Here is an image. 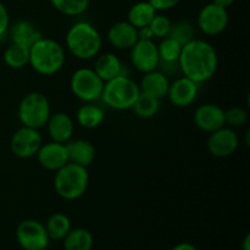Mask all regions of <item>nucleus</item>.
Masks as SVG:
<instances>
[{
  "mask_svg": "<svg viewBox=\"0 0 250 250\" xmlns=\"http://www.w3.org/2000/svg\"><path fill=\"white\" fill-rule=\"evenodd\" d=\"M65 48L78 60H93L102 53L103 37L92 23L77 21L66 32Z\"/></svg>",
  "mask_w": 250,
  "mask_h": 250,
  "instance_id": "nucleus-2",
  "label": "nucleus"
},
{
  "mask_svg": "<svg viewBox=\"0 0 250 250\" xmlns=\"http://www.w3.org/2000/svg\"><path fill=\"white\" fill-rule=\"evenodd\" d=\"M199 89L200 84L182 75L170 83L166 98L173 106L188 107L197 100Z\"/></svg>",
  "mask_w": 250,
  "mask_h": 250,
  "instance_id": "nucleus-13",
  "label": "nucleus"
},
{
  "mask_svg": "<svg viewBox=\"0 0 250 250\" xmlns=\"http://www.w3.org/2000/svg\"><path fill=\"white\" fill-rule=\"evenodd\" d=\"M37 160L39 165L46 171H58L68 161V154L66 144L58 143V142H48L43 143L37 153Z\"/></svg>",
  "mask_w": 250,
  "mask_h": 250,
  "instance_id": "nucleus-15",
  "label": "nucleus"
},
{
  "mask_svg": "<svg viewBox=\"0 0 250 250\" xmlns=\"http://www.w3.org/2000/svg\"><path fill=\"white\" fill-rule=\"evenodd\" d=\"M171 250H198L197 247L193 246L192 243H188V242H182V243L176 244Z\"/></svg>",
  "mask_w": 250,
  "mask_h": 250,
  "instance_id": "nucleus-35",
  "label": "nucleus"
},
{
  "mask_svg": "<svg viewBox=\"0 0 250 250\" xmlns=\"http://www.w3.org/2000/svg\"><path fill=\"white\" fill-rule=\"evenodd\" d=\"M234 1L236 0H211V2H214V4L219 5V6L221 7H225V9L229 10V7H231L232 5L234 4Z\"/></svg>",
  "mask_w": 250,
  "mask_h": 250,
  "instance_id": "nucleus-36",
  "label": "nucleus"
},
{
  "mask_svg": "<svg viewBox=\"0 0 250 250\" xmlns=\"http://www.w3.org/2000/svg\"><path fill=\"white\" fill-rule=\"evenodd\" d=\"M156 14H158V11L151 6L148 0L138 1L134 5H132L131 9L128 10L127 21L132 26L136 27L137 29H139L143 28V27H148Z\"/></svg>",
  "mask_w": 250,
  "mask_h": 250,
  "instance_id": "nucleus-23",
  "label": "nucleus"
},
{
  "mask_svg": "<svg viewBox=\"0 0 250 250\" xmlns=\"http://www.w3.org/2000/svg\"><path fill=\"white\" fill-rule=\"evenodd\" d=\"M168 37L177 41L178 43L185 45L188 42L195 38V27L193 26L192 22L187 21V20H180V21L172 22V27Z\"/></svg>",
  "mask_w": 250,
  "mask_h": 250,
  "instance_id": "nucleus-30",
  "label": "nucleus"
},
{
  "mask_svg": "<svg viewBox=\"0 0 250 250\" xmlns=\"http://www.w3.org/2000/svg\"><path fill=\"white\" fill-rule=\"evenodd\" d=\"M45 126L50 141L66 144L72 139L73 132H75V122L72 117L66 112L59 111L51 114Z\"/></svg>",
  "mask_w": 250,
  "mask_h": 250,
  "instance_id": "nucleus-17",
  "label": "nucleus"
},
{
  "mask_svg": "<svg viewBox=\"0 0 250 250\" xmlns=\"http://www.w3.org/2000/svg\"><path fill=\"white\" fill-rule=\"evenodd\" d=\"M139 94L138 83L128 75H120L104 83L100 100L110 109L126 111L133 107Z\"/></svg>",
  "mask_w": 250,
  "mask_h": 250,
  "instance_id": "nucleus-5",
  "label": "nucleus"
},
{
  "mask_svg": "<svg viewBox=\"0 0 250 250\" xmlns=\"http://www.w3.org/2000/svg\"><path fill=\"white\" fill-rule=\"evenodd\" d=\"M10 27V15L7 7L0 1V38L7 34Z\"/></svg>",
  "mask_w": 250,
  "mask_h": 250,
  "instance_id": "nucleus-34",
  "label": "nucleus"
},
{
  "mask_svg": "<svg viewBox=\"0 0 250 250\" xmlns=\"http://www.w3.org/2000/svg\"><path fill=\"white\" fill-rule=\"evenodd\" d=\"M178 65L183 76L202 85L216 73L219 55L211 43L194 38L182 46Z\"/></svg>",
  "mask_w": 250,
  "mask_h": 250,
  "instance_id": "nucleus-1",
  "label": "nucleus"
},
{
  "mask_svg": "<svg viewBox=\"0 0 250 250\" xmlns=\"http://www.w3.org/2000/svg\"><path fill=\"white\" fill-rule=\"evenodd\" d=\"M65 62V48L55 39L43 36L29 48L28 65L38 75H56L62 70Z\"/></svg>",
  "mask_w": 250,
  "mask_h": 250,
  "instance_id": "nucleus-3",
  "label": "nucleus"
},
{
  "mask_svg": "<svg viewBox=\"0 0 250 250\" xmlns=\"http://www.w3.org/2000/svg\"><path fill=\"white\" fill-rule=\"evenodd\" d=\"M43 144L39 129L31 127H20L10 139V150L19 159H31L37 155L39 148Z\"/></svg>",
  "mask_w": 250,
  "mask_h": 250,
  "instance_id": "nucleus-10",
  "label": "nucleus"
},
{
  "mask_svg": "<svg viewBox=\"0 0 250 250\" xmlns=\"http://www.w3.org/2000/svg\"><path fill=\"white\" fill-rule=\"evenodd\" d=\"M148 1L150 2V5L156 11L164 12L168 11V10H172L173 7L177 6L181 0H148Z\"/></svg>",
  "mask_w": 250,
  "mask_h": 250,
  "instance_id": "nucleus-33",
  "label": "nucleus"
},
{
  "mask_svg": "<svg viewBox=\"0 0 250 250\" xmlns=\"http://www.w3.org/2000/svg\"><path fill=\"white\" fill-rule=\"evenodd\" d=\"M7 33H9L11 43L26 46V48H31L32 44L43 37V33L31 21H27V20H19L14 24H10Z\"/></svg>",
  "mask_w": 250,
  "mask_h": 250,
  "instance_id": "nucleus-19",
  "label": "nucleus"
},
{
  "mask_svg": "<svg viewBox=\"0 0 250 250\" xmlns=\"http://www.w3.org/2000/svg\"><path fill=\"white\" fill-rule=\"evenodd\" d=\"M89 186V172L88 167L77 165L75 163H67L65 166L55 171L54 176V188L56 194L63 200L80 199L85 194Z\"/></svg>",
  "mask_w": 250,
  "mask_h": 250,
  "instance_id": "nucleus-4",
  "label": "nucleus"
},
{
  "mask_svg": "<svg viewBox=\"0 0 250 250\" xmlns=\"http://www.w3.org/2000/svg\"><path fill=\"white\" fill-rule=\"evenodd\" d=\"M68 161L89 167L95 160V146L87 139H71L66 143Z\"/></svg>",
  "mask_w": 250,
  "mask_h": 250,
  "instance_id": "nucleus-21",
  "label": "nucleus"
},
{
  "mask_svg": "<svg viewBox=\"0 0 250 250\" xmlns=\"http://www.w3.org/2000/svg\"><path fill=\"white\" fill-rule=\"evenodd\" d=\"M171 27H172V21H171L170 17L166 16L165 14H160V12L155 15L153 21L149 24V28H150L151 33H153V37L159 39L168 37Z\"/></svg>",
  "mask_w": 250,
  "mask_h": 250,
  "instance_id": "nucleus-32",
  "label": "nucleus"
},
{
  "mask_svg": "<svg viewBox=\"0 0 250 250\" xmlns=\"http://www.w3.org/2000/svg\"><path fill=\"white\" fill-rule=\"evenodd\" d=\"M50 115V103L46 95L41 92H31L24 95L17 107V116L22 126L31 128H43Z\"/></svg>",
  "mask_w": 250,
  "mask_h": 250,
  "instance_id": "nucleus-6",
  "label": "nucleus"
},
{
  "mask_svg": "<svg viewBox=\"0 0 250 250\" xmlns=\"http://www.w3.org/2000/svg\"><path fill=\"white\" fill-rule=\"evenodd\" d=\"M106 38L112 48L117 50H129L138 42V29L128 21H119L110 27Z\"/></svg>",
  "mask_w": 250,
  "mask_h": 250,
  "instance_id": "nucleus-16",
  "label": "nucleus"
},
{
  "mask_svg": "<svg viewBox=\"0 0 250 250\" xmlns=\"http://www.w3.org/2000/svg\"><path fill=\"white\" fill-rule=\"evenodd\" d=\"M229 10L214 2L204 5L197 17L198 28L209 37H216L224 33L229 27Z\"/></svg>",
  "mask_w": 250,
  "mask_h": 250,
  "instance_id": "nucleus-9",
  "label": "nucleus"
},
{
  "mask_svg": "<svg viewBox=\"0 0 250 250\" xmlns=\"http://www.w3.org/2000/svg\"><path fill=\"white\" fill-rule=\"evenodd\" d=\"M249 112L242 106H232L225 110V125L231 128H239L248 124Z\"/></svg>",
  "mask_w": 250,
  "mask_h": 250,
  "instance_id": "nucleus-31",
  "label": "nucleus"
},
{
  "mask_svg": "<svg viewBox=\"0 0 250 250\" xmlns=\"http://www.w3.org/2000/svg\"><path fill=\"white\" fill-rule=\"evenodd\" d=\"M2 60L7 67L12 68V70H21L24 66L28 65L29 48L10 43V45L5 49Z\"/></svg>",
  "mask_w": 250,
  "mask_h": 250,
  "instance_id": "nucleus-26",
  "label": "nucleus"
},
{
  "mask_svg": "<svg viewBox=\"0 0 250 250\" xmlns=\"http://www.w3.org/2000/svg\"><path fill=\"white\" fill-rule=\"evenodd\" d=\"M132 109L134 114L141 119H151L160 110V100L141 93Z\"/></svg>",
  "mask_w": 250,
  "mask_h": 250,
  "instance_id": "nucleus-28",
  "label": "nucleus"
},
{
  "mask_svg": "<svg viewBox=\"0 0 250 250\" xmlns=\"http://www.w3.org/2000/svg\"><path fill=\"white\" fill-rule=\"evenodd\" d=\"M194 125L203 132L211 133L225 125V110L215 103H204L194 110Z\"/></svg>",
  "mask_w": 250,
  "mask_h": 250,
  "instance_id": "nucleus-14",
  "label": "nucleus"
},
{
  "mask_svg": "<svg viewBox=\"0 0 250 250\" xmlns=\"http://www.w3.org/2000/svg\"><path fill=\"white\" fill-rule=\"evenodd\" d=\"M239 146V137L236 129L224 126L217 131L211 132L208 138L207 148L212 156L225 159L231 156Z\"/></svg>",
  "mask_w": 250,
  "mask_h": 250,
  "instance_id": "nucleus-12",
  "label": "nucleus"
},
{
  "mask_svg": "<svg viewBox=\"0 0 250 250\" xmlns=\"http://www.w3.org/2000/svg\"><path fill=\"white\" fill-rule=\"evenodd\" d=\"M170 83V78L165 73L159 70H154L150 72L143 73V77L138 84L141 93L161 100L167 95Z\"/></svg>",
  "mask_w": 250,
  "mask_h": 250,
  "instance_id": "nucleus-18",
  "label": "nucleus"
},
{
  "mask_svg": "<svg viewBox=\"0 0 250 250\" xmlns=\"http://www.w3.org/2000/svg\"><path fill=\"white\" fill-rule=\"evenodd\" d=\"M104 83L93 67H80L71 75L70 89L81 102L95 103L102 98Z\"/></svg>",
  "mask_w": 250,
  "mask_h": 250,
  "instance_id": "nucleus-7",
  "label": "nucleus"
},
{
  "mask_svg": "<svg viewBox=\"0 0 250 250\" xmlns=\"http://www.w3.org/2000/svg\"><path fill=\"white\" fill-rule=\"evenodd\" d=\"M51 6L65 16H81L88 10L90 0H49Z\"/></svg>",
  "mask_w": 250,
  "mask_h": 250,
  "instance_id": "nucleus-27",
  "label": "nucleus"
},
{
  "mask_svg": "<svg viewBox=\"0 0 250 250\" xmlns=\"http://www.w3.org/2000/svg\"><path fill=\"white\" fill-rule=\"evenodd\" d=\"M104 109L95 103H83L76 112V121L83 128H97L104 122Z\"/></svg>",
  "mask_w": 250,
  "mask_h": 250,
  "instance_id": "nucleus-22",
  "label": "nucleus"
},
{
  "mask_svg": "<svg viewBox=\"0 0 250 250\" xmlns=\"http://www.w3.org/2000/svg\"><path fill=\"white\" fill-rule=\"evenodd\" d=\"M62 241L65 250H92L94 246L93 234L82 227L71 229Z\"/></svg>",
  "mask_w": 250,
  "mask_h": 250,
  "instance_id": "nucleus-24",
  "label": "nucleus"
},
{
  "mask_svg": "<svg viewBox=\"0 0 250 250\" xmlns=\"http://www.w3.org/2000/svg\"><path fill=\"white\" fill-rule=\"evenodd\" d=\"M93 70L104 82H107L120 75H127L125 72V65L119 56L114 53H100L95 58Z\"/></svg>",
  "mask_w": 250,
  "mask_h": 250,
  "instance_id": "nucleus-20",
  "label": "nucleus"
},
{
  "mask_svg": "<svg viewBox=\"0 0 250 250\" xmlns=\"http://www.w3.org/2000/svg\"><path fill=\"white\" fill-rule=\"evenodd\" d=\"M45 229L50 241H62L71 231V220L62 212H55L45 222Z\"/></svg>",
  "mask_w": 250,
  "mask_h": 250,
  "instance_id": "nucleus-25",
  "label": "nucleus"
},
{
  "mask_svg": "<svg viewBox=\"0 0 250 250\" xmlns=\"http://www.w3.org/2000/svg\"><path fill=\"white\" fill-rule=\"evenodd\" d=\"M182 46V44H180L171 37H165L161 39L160 43L158 44L160 62H178Z\"/></svg>",
  "mask_w": 250,
  "mask_h": 250,
  "instance_id": "nucleus-29",
  "label": "nucleus"
},
{
  "mask_svg": "<svg viewBox=\"0 0 250 250\" xmlns=\"http://www.w3.org/2000/svg\"><path fill=\"white\" fill-rule=\"evenodd\" d=\"M242 250H250V234H246L242 242Z\"/></svg>",
  "mask_w": 250,
  "mask_h": 250,
  "instance_id": "nucleus-37",
  "label": "nucleus"
},
{
  "mask_svg": "<svg viewBox=\"0 0 250 250\" xmlns=\"http://www.w3.org/2000/svg\"><path fill=\"white\" fill-rule=\"evenodd\" d=\"M16 241L23 250H45L50 243L45 226L38 220H23L16 227Z\"/></svg>",
  "mask_w": 250,
  "mask_h": 250,
  "instance_id": "nucleus-8",
  "label": "nucleus"
},
{
  "mask_svg": "<svg viewBox=\"0 0 250 250\" xmlns=\"http://www.w3.org/2000/svg\"><path fill=\"white\" fill-rule=\"evenodd\" d=\"M129 59L132 66L141 73L158 70L160 62L158 44L153 39H138L129 49Z\"/></svg>",
  "mask_w": 250,
  "mask_h": 250,
  "instance_id": "nucleus-11",
  "label": "nucleus"
}]
</instances>
